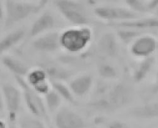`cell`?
Returning <instances> with one entry per match:
<instances>
[{"label":"cell","mask_w":158,"mask_h":128,"mask_svg":"<svg viewBox=\"0 0 158 128\" xmlns=\"http://www.w3.org/2000/svg\"><path fill=\"white\" fill-rule=\"evenodd\" d=\"M93 36V31L88 25L66 28L60 33L61 48L71 55H78L89 47Z\"/></svg>","instance_id":"1"},{"label":"cell","mask_w":158,"mask_h":128,"mask_svg":"<svg viewBox=\"0 0 158 128\" xmlns=\"http://www.w3.org/2000/svg\"><path fill=\"white\" fill-rule=\"evenodd\" d=\"M133 98L131 88L124 84L114 85L103 97L97 98L88 104L89 108L102 113L114 111L127 105Z\"/></svg>","instance_id":"2"},{"label":"cell","mask_w":158,"mask_h":128,"mask_svg":"<svg viewBox=\"0 0 158 128\" xmlns=\"http://www.w3.org/2000/svg\"><path fill=\"white\" fill-rule=\"evenodd\" d=\"M48 3V1H40L33 3L15 1V0H6L5 2V28L9 29L28 19L31 16L40 12L46 6Z\"/></svg>","instance_id":"3"},{"label":"cell","mask_w":158,"mask_h":128,"mask_svg":"<svg viewBox=\"0 0 158 128\" xmlns=\"http://www.w3.org/2000/svg\"><path fill=\"white\" fill-rule=\"evenodd\" d=\"M15 79L22 91L23 100L29 114L49 124V114L42 96L32 89L26 82L24 78L15 76Z\"/></svg>","instance_id":"4"},{"label":"cell","mask_w":158,"mask_h":128,"mask_svg":"<svg viewBox=\"0 0 158 128\" xmlns=\"http://www.w3.org/2000/svg\"><path fill=\"white\" fill-rule=\"evenodd\" d=\"M59 13L74 26H85L89 21L85 5L73 0H55L52 2Z\"/></svg>","instance_id":"5"},{"label":"cell","mask_w":158,"mask_h":128,"mask_svg":"<svg viewBox=\"0 0 158 128\" xmlns=\"http://www.w3.org/2000/svg\"><path fill=\"white\" fill-rule=\"evenodd\" d=\"M1 89L9 122H16L23 100L22 91L20 88H18L15 85L7 82L2 83Z\"/></svg>","instance_id":"6"},{"label":"cell","mask_w":158,"mask_h":128,"mask_svg":"<svg viewBox=\"0 0 158 128\" xmlns=\"http://www.w3.org/2000/svg\"><path fill=\"white\" fill-rule=\"evenodd\" d=\"M55 128H87L88 124L78 112L68 107H61L53 118Z\"/></svg>","instance_id":"7"},{"label":"cell","mask_w":158,"mask_h":128,"mask_svg":"<svg viewBox=\"0 0 158 128\" xmlns=\"http://www.w3.org/2000/svg\"><path fill=\"white\" fill-rule=\"evenodd\" d=\"M94 15L104 21H128L137 19L138 14L129 9L121 7H113L101 6L94 9Z\"/></svg>","instance_id":"8"},{"label":"cell","mask_w":158,"mask_h":128,"mask_svg":"<svg viewBox=\"0 0 158 128\" xmlns=\"http://www.w3.org/2000/svg\"><path fill=\"white\" fill-rule=\"evenodd\" d=\"M157 48L158 42L154 37L143 34L131 44L129 51L133 57L144 59L151 57Z\"/></svg>","instance_id":"9"},{"label":"cell","mask_w":158,"mask_h":128,"mask_svg":"<svg viewBox=\"0 0 158 128\" xmlns=\"http://www.w3.org/2000/svg\"><path fill=\"white\" fill-rule=\"evenodd\" d=\"M31 47L40 53L51 54L57 52L61 48L60 33L51 31L33 39Z\"/></svg>","instance_id":"10"},{"label":"cell","mask_w":158,"mask_h":128,"mask_svg":"<svg viewBox=\"0 0 158 128\" xmlns=\"http://www.w3.org/2000/svg\"><path fill=\"white\" fill-rule=\"evenodd\" d=\"M25 78L27 84L43 96L52 89L46 73L40 67L31 68Z\"/></svg>","instance_id":"11"},{"label":"cell","mask_w":158,"mask_h":128,"mask_svg":"<svg viewBox=\"0 0 158 128\" xmlns=\"http://www.w3.org/2000/svg\"><path fill=\"white\" fill-rule=\"evenodd\" d=\"M56 25L57 22L55 16L50 12H44L32 23L28 31V36L30 37L35 39L51 32Z\"/></svg>","instance_id":"12"},{"label":"cell","mask_w":158,"mask_h":128,"mask_svg":"<svg viewBox=\"0 0 158 128\" xmlns=\"http://www.w3.org/2000/svg\"><path fill=\"white\" fill-rule=\"evenodd\" d=\"M38 67L45 71L49 80L64 82L71 79L74 75L72 70L54 62L44 61L41 62Z\"/></svg>","instance_id":"13"},{"label":"cell","mask_w":158,"mask_h":128,"mask_svg":"<svg viewBox=\"0 0 158 128\" xmlns=\"http://www.w3.org/2000/svg\"><path fill=\"white\" fill-rule=\"evenodd\" d=\"M93 84L94 79L91 75L82 74L71 79L68 86L77 99L86 96L90 92Z\"/></svg>","instance_id":"14"},{"label":"cell","mask_w":158,"mask_h":128,"mask_svg":"<svg viewBox=\"0 0 158 128\" xmlns=\"http://www.w3.org/2000/svg\"><path fill=\"white\" fill-rule=\"evenodd\" d=\"M97 48L99 52L108 57H114L118 52L116 36L112 33H105L99 38Z\"/></svg>","instance_id":"15"},{"label":"cell","mask_w":158,"mask_h":128,"mask_svg":"<svg viewBox=\"0 0 158 128\" xmlns=\"http://www.w3.org/2000/svg\"><path fill=\"white\" fill-rule=\"evenodd\" d=\"M111 25L114 27L121 28L122 29L139 31L158 29V17L137 19L133 21L113 22L111 24Z\"/></svg>","instance_id":"16"},{"label":"cell","mask_w":158,"mask_h":128,"mask_svg":"<svg viewBox=\"0 0 158 128\" xmlns=\"http://www.w3.org/2000/svg\"><path fill=\"white\" fill-rule=\"evenodd\" d=\"M26 35L23 28H19L11 31L0 39V59L5 53L16 46L21 42Z\"/></svg>","instance_id":"17"},{"label":"cell","mask_w":158,"mask_h":128,"mask_svg":"<svg viewBox=\"0 0 158 128\" xmlns=\"http://www.w3.org/2000/svg\"><path fill=\"white\" fill-rule=\"evenodd\" d=\"M0 60L2 65L10 72L14 76L24 78L31 70L26 63L12 56H4Z\"/></svg>","instance_id":"18"},{"label":"cell","mask_w":158,"mask_h":128,"mask_svg":"<svg viewBox=\"0 0 158 128\" xmlns=\"http://www.w3.org/2000/svg\"><path fill=\"white\" fill-rule=\"evenodd\" d=\"M130 114L139 119H151L158 118V101L133 108Z\"/></svg>","instance_id":"19"},{"label":"cell","mask_w":158,"mask_h":128,"mask_svg":"<svg viewBox=\"0 0 158 128\" xmlns=\"http://www.w3.org/2000/svg\"><path fill=\"white\" fill-rule=\"evenodd\" d=\"M52 89H53L62 98L69 104L76 106L78 103L76 98L74 96L68 85H66L63 82L49 80Z\"/></svg>","instance_id":"20"},{"label":"cell","mask_w":158,"mask_h":128,"mask_svg":"<svg viewBox=\"0 0 158 128\" xmlns=\"http://www.w3.org/2000/svg\"><path fill=\"white\" fill-rule=\"evenodd\" d=\"M154 64L155 58L152 56L143 59L134 73V80L136 83H139L144 80L151 71Z\"/></svg>","instance_id":"21"},{"label":"cell","mask_w":158,"mask_h":128,"mask_svg":"<svg viewBox=\"0 0 158 128\" xmlns=\"http://www.w3.org/2000/svg\"><path fill=\"white\" fill-rule=\"evenodd\" d=\"M43 99L49 114H55L61 108L63 99L53 89L43 96Z\"/></svg>","instance_id":"22"},{"label":"cell","mask_w":158,"mask_h":128,"mask_svg":"<svg viewBox=\"0 0 158 128\" xmlns=\"http://www.w3.org/2000/svg\"><path fill=\"white\" fill-rule=\"evenodd\" d=\"M16 124L19 128H48L45 122L30 114L20 116Z\"/></svg>","instance_id":"23"},{"label":"cell","mask_w":158,"mask_h":128,"mask_svg":"<svg viewBox=\"0 0 158 128\" xmlns=\"http://www.w3.org/2000/svg\"><path fill=\"white\" fill-rule=\"evenodd\" d=\"M118 37L124 43H132L136 39L143 35L142 31L135 29H121L117 33Z\"/></svg>","instance_id":"24"},{"label":"cell","mask_w":158,"mask_h":128,"mask_svg":"<svg viewBox=\"0 0 158 128\" xmlns=\"http://www.w3.org/2000/svg\"><path fill=\"white\" fill-rule=\"evenodd\" d=\"M99 75L104 79H114L117 75V71L112 65L107 64H101L98 67Z\"/></svg>","instance_id":"25"},{"label":"cell","mask_w":158,"mask_h":128,"mask_svg":"<svg viewBox=\"0 0 158 128\" xmlns=\"http://www.w3.org/2000/svg\"><path fill=\"white\" fill-rule=\"evenodd\" d=\"M126 4L131 11L136 14L149 12L147 7V2L141 0H126Z\"/></svg>","instance_id":"26"},{"label":"cell","mask_w":158,"mask_h":128,"mask_svg":"<svg viewBox=\"0 0 158 128\" xmlns=\"http://www.w3.org/2000/svg\"><path fill=\"white\" fill-rule=\"evenodd\" d=\"M108 128H131L129 125H127L126 123L119 121H113L110 122L108 125Z\"/></svg>","instance_id":"27"},{"label":"cell","mask_w":158,"mask_h":128,"mask_svg":"<svg viewBox=\"0 0 158 128\" xmlns=\"http://www.w3.org/2000/svg\"><path fill=\"white\" fill-rule=\"evenodd\" d=\"M147 7L149 12L156 11L158 8V0H151L148 2Z\"/></svg>","instance_id":"28"},{"label":"cell","mask_w":158,"mask_h":128,"mask_svg":"<svg viewBox=\"0 0 158 128\" xmlns=\"http://www.w3.org/2000/svg\"><path fill=\"white\" fill-rule=\"evenodd\" d=\"M5 18V3L0 1V22L3 21Z\"/></svg>","instance_id":"29"},{"label":"cell","mask_w":158,"mask_h":128,"mask_svg":"<svg viewBox=\"0 0 158 128\" xmlns=\"http://www.w3.org/2000/svg\"><path fill=\"white\" fill-rule=\"evenodd\" d=\"M5 108V103H4V99L3 96V93L0 87V111H3V110Z\"/></svg>","instance_id":"30"},{"label":"cell","mask_w":158,"mask_h":128,"mask_svg":"<svg viewBox=\"0 0 158 128\" xmlns=\"http://www.w3.org/2000/svg\"><path fill=\"white\" fill-rule=\"evenodd\" d=\"M0 128H9V123L2 119H0Z\"/></svg>","instance_id":"31"},{"label":"cell","mask_w":158,"mask_h":128,"mask_svg":"<svg viewBox=\"0 0 158 128\" xmlns=\"http://www.w3.org/2000/svg\"><path fill=\"white\" fill-rule=\"evenodd\" d=\"M9 128H19L16 122H9Z\"/></svg>","instance_id":"32"},{"label":"cell","mask_w":158,"mask_h":128,"mask_svg":"<svg viewBox=\"0 0 158 128\" xmlns=\"http://www.w3.org/2000/svg\"><path fill=\"white\" fill-rule=\"evenodd\" d=\"M156 87L158 90V71H157V72L156 73Z\"/></svg>","instance_id":"33"},{"label":"cell","mask_w":158,"mask_h":128,"mask_svg":"<svg viewBox=\"0 0 158 128\" xmlns=\"http://www.w3.org/2000/svg\"><path fill=\"white\" fill-rule=\"evenodd\" d=\"M155 12H156V15L157 17H158V8L155 11Z\"/></svg>","instance_id":"34"},{"label":"cell","mask_w":158,"mask_h":128,"mask_svg":"<svg viewBox=\"0 0 158 128\" xmlns=\"http://www.w3.org/2000/svg\"><path fill=\"white\" fill-rule=\"evenodd\" d=\"M0 72H1V69H0Z\"/></svg>","instance_id":"35"}]
</instances>
